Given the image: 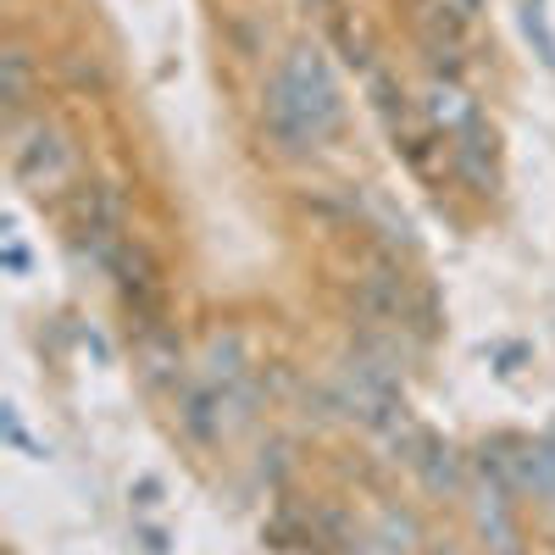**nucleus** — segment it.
<instances>
[{
    "label": "nucleus",
    "mask_w": 555,
    "mask_h": 555,
    "mask_svg": "<svg viewBox=\"0 0 555 555\" xmlns=\"http://www.w3.org/2000/svg\"><path fill=\"white\" fill-rule=\"evenodd\" d=\"M272 83L289 95V106L306 117V128L317 133V145H328V139L345 128V101H339V78L328 67V56L311 51V44H295L284 56V67L272 73Z\"/></svg>",
    "instance_id": "obj_1"
},
{
    "label": "nucleus",
    "mask_w": 555,
    "mask_h": 555,
    "mask_svg": "<svg viewBox=\"0 0 555 555\" xmlns=\"http://www.w3.org/2000/svg\"><path fill=\"white\" fill-rule=\"evenodd\" d=\"M12 172L28 195H56L67 190L73 178V151L67 139L51 122H34V128H12Z\"/></svg>",
    "instance_id": "obj_2"
},
{
    "label": "nucleus",
    "mask_w": 555,
    "mask_h": 555,
    "mask_svg": "<svg viewBox=\"0 0 555 555\" xmlns=\"http://www.w3.org/2000/svg\"><path fill=\"white\" fill-rule=\"evenodd\" d=\"M467 28L444 0H416V39H423V56L434 67V78H461L467 67Z\"/></svg>",
    "instance_id": "obj_3"
},
{
    "label": "nucleus",
    "mask_w": 555,
    "mask_h": 555,
    "mask_svg": "<svg viewBox=\"0 0 555 555\" xmlns=\"http://www.w3.org/2000/svg\"><path fill=\"white\" fill-rule=\"evenodd\" d=\"M467 512H473L478 539H483L494 555H522V528H517V512H512V489H500L494 478L473 473V483H467Z\"/></svg>",
    "instance_id": "obj_4"
},
{
    "label": "nucleus",
    "mask_w": 555,
    "mask_h": 555,
    "mask_svg": "<svg viewBox=\"0 0 555 555\" xmlns=\"http://www.w3.org/2000/svg\"><path fill=\"white\" fill-rule=\"evenodd\" d=\"M444 162H450V172L467 183L473 195H494L500 190V151H494V128L483 117L467 133L444 139Z\"/></svg>",
    "instance_id": "obj_5"
},
{
    "label": "nucleus",
    "mask_w": 555,
    "mask_h": 555,
    "mask_svg": "<svg viewBox=\"0 0 555 555\" xmlns=\"http://www.w3.org/2000/svg\"><path fill=\"white\" fill-rule=\"evenodd\" d=\"M405 467L423 473V483H428L434 494H467V483H473V455H461V450L439 444L434 434L416 439V450H411Z\"/></svg>",
    "instance_id": "obj_6"
},
{
    "label": "nucleus",
    "mask_w": 555,
    "mask_h": 555,
    "mask_svg": "<svg viewBox=\"0 0 555 555\" xmlns=\"http://www.w3.org/2000/svg\"><path fill=\"white\" fill-rule=\"evenodd\" d=\"M423 117H428V128L439 133V139H455V133H467L483 112H478V101L461 89V78H434L428 89H423Z\"/></svg>",
    "instance_id": "obj_7"
},
{
    "label": "nucleus",
    "mask_w": 555,
    "mask_h": 555,
    "mask_svg": "<svg viewBox=\"0 0 555 555\" xmlns=\"http://www.w3.org/2000/svg\"><path fill=\"white\" fill-rule=\"evenodd\" d=\"M245 345H240V334H211V345H206V366H201V384H211L222 400H245L250 389H245Z\"/></svg>",
    "instance_id": "obj_8"
},
{
    "label": "nucleus",
    "mask_w": 555,
    "mask_h": 555,
    "mask_svg": "<svg viewBox=\"0 0 555 555\" xmlns=\"http://www.w3.org/2000/svg\"><path fill=\"white\" fill-rule=\"evenodd\" d=\"M178 423L190 428V439H201V444L222 439V395L211 384H190L178 395Z\"/></svg>",
    "instance_id": "obj_9"
},
{
    "label": "nucleus",
    "mask_w": 555,
    "mask_h": 555,
    "mask_svg": "<svg viewBox=\"0 0 555 555\" xmlns=\"http://www.w3.org/2000/svg\"><path fill=\"white\" fill-rule=\"evenodd\" d=\"M0 101H7L12 128H17V117L34 101V56L23 51V44H7V51H0Z\"/></svg>",
    "instance_id": "obj_10"
},
{
    "label": "nucleus",
    "mask_w": 555,
    "mask_h": 555,
    "mask_svg": "<svg viewBox=\"0 0 555 555\" xmlns=\"http://www.w3.org/2000/svg\"><path fill=\"white\" fill-rule=\"evenodd\" d=\"M139 366H145V378H151V384L178 378V339H172L167 328L139 334Z\"/></svg>",
    "instance_id": "obj_11"
},
{
    "label": "nucleus",
    "mask_w": 555,
    "mask_h": 555,
    "mask_svg": "<svg viewBox=\"0 0 555 555\" xmlns=\"http://www.w3.org/2000/svg\"><path fill=\"white\" fill-rule=\"evenodd\" d=\"M334 44H339V56H345L350 67H361V73H373V67H378V56H373V39H366V28H361L356 17H345V12H334Z\"/></svg>",
    "instance_id": "obj_12"
},
{
    "label": "nucleus",
    "mask_w": 555,
    "mask_h": 555,
    "mask_svg": "<svg viewBox=\"0 0 555 555\" xmlns=\"http://www.w3.org/2000/svg\"><path fill=\"white\" fill-rule=\"evenodd\" d=\"M384 539H389V550H416V539H423V533H416V517H405V512H384Z\"/></svg>",
    "instance_id": "obj_13"
},
{
    "label": "nucleus",
    "mask_w": 555,
    "mask_h": 555,
    "mask_svg": "<svg viewBox=\"0 0 555 555\" xmlns=\"http://www.w3.org/2000/svg\"><path fill=\"white\" fill-rule=\"evenodd\" d=\"M444 7L461 17V23H478V12H483V0H444Z\"/></svg>",
    "instance_id": "obj_14"
},
{
    "label": "nucleus",
    "mask_w": 555,
    "mask_h": 555,
    "mask_svg": "<svg viewBox=\"0 0 555 555\" xmlns=\"http://www.w3.org/2000/svg\"><path fill=\"white\" fill-rule=\"evenodd\" d=\"M434 555H455V550H434Z\"/></svg>",
    "instance_id": "obj_15"
}]
</instances>
